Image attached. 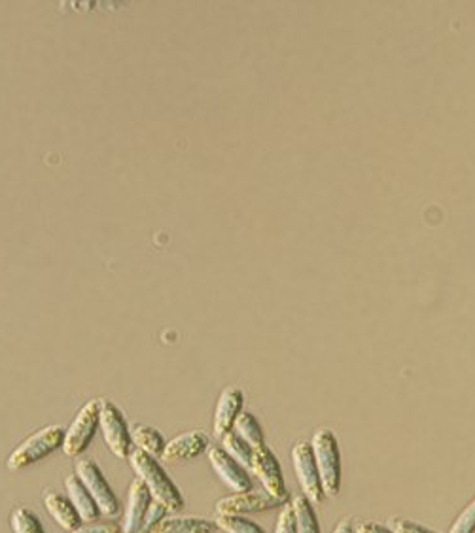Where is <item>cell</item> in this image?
Listing matches in <instances>:
<instances>
[{
  "instance_id": "1",
  "label": "cell",
  "mask_w": 475,
  "mask_h": 533,
  "mask_svg": "<svg viewBox=\"0 0 475 533\" xmlns=\"http://www.w3.org/2000/svg\"><path fill=\"white\" fill-rule=\"evenodd\" d=\"M129 464L133 471L139 475L146 488L150 490L152 499L167 507V511H180L184 507V498L178 490L173 479L167 475V471L161 467L158 460L142 450H133L129 456Z\"/></svg>"
},
{
  "instance_id": "2",
  "label": "cell",
  "mask_w": 475,
  "mask_h": 533,
  "mask_svg": "<svg viewBox=\"0 0 475 533\" xmlns=\"http://www.w3.org/2000/svg\"><path fill=\"white\" fill-rule=\"evenodd\" d=\"M313 454L317 462L318 475L326 498H334L341 490V454L334 431L318 430L313 437Z\"/></svg>"
},
{
  "instance_id": "3",
  "label": "cell",
  "mask_w": 475,
  "mask_h": 533,
  "mask_svg": "<svg viewBox=\"0 0 475 533\" xmlns=\"http://www.w3.org/2000/svg\"><path fill=\"white\" fill-rule=\"evenodd\" d=\"M63 441H65V430L61 426H48L38 431L10 454L8 469L12 473H19L29 465L38 464L40 460L53 454L57 448H63Z\"/></svg>"
},
{
  "instance_id": "4",
  "label": "cell",
  "mask_w": 475,
  "mask_h": 533,
  "mask_svg": "<svg viewBox=\"0 0 475 533\" xmlns=\"http://www.w3.org/2000/svg\"><path fill=\"white\" fill-rule=\"evenodd\" d=\"M99 428L103 430L106 445L112 454L120 460H129L133 452V437L124 414L112 401H101L99 405Z\"/></svg>"
},
{
  "instance_id": "5",
  "label": "cell",
  "mask_w": 475,
  "mask_h": 533,
  "mask_svg": "<svg viewBox=\"0 0 475 533\" xmlns=\"http://www.w3.org/2000/svg\"><path fill=\"white\" fill-rule=\"evenodd\" d=\"M99 405L101 401L97 399L86 403L72 420L71 428L65 431L63 452L69 458H80L91 445L95 433L99 430Z\"/></svg>"
},
{
  "instance_id": "6",
  "label": "cell",
  "mask_w": 475,
  "mask_h": 533,
  "mask_svg": "<svg viewBox=\"0 0 475 533\" xmlns=\"http://www.w3.org/2000/svg\"><path fill=\"white\" fill-rule=\"evenodd\" d=\"M76 477L84 482V486L88 488L89 496L97 503L101 515L114 518L122 511V505L116 498V494L112 492L110 484L106 482L103 477L101 467L91 462V460H82L76 465Z\"/></svg>"
},
{
  "instance_id": "7",
  "label": "cell",
  "mask_w": 475,
  "mask_h": 533,
  "mask_svg": "<svg viewBox=\"0 0 475 533\" xmlns=\"http://www.w3.org/2000/svg\"><path fill=\"white\" fill-rule=\"evenodd\" d=\"M292 464H294V471H296V477L300 481L305 498L309 499L313 505H320L326 499V494L322 490V481L318 475L313 447L309 443H298L292 450Z\"/></svg>"
},
{
  "instance_id": "8",
  "label": "cell",
  "mask_w": 475,
  "mask_h": 533,
  "mask_svg": "<svg viewBox=\"0 0 475 533\" xmlns=\"http://www.w3.org/2000/svg\"><path fill=\"white\" fill-rule=\"evenodd\" d=\"M250 471L256 475V479L262 482L265 492L273 498L281 499L286 503L288 490L282 475L281 464L275 458V454L267 447L254 448Z\"/></svg>"
},
{
  "instance_id": "9",
  "label": "cell",
  "mask_w": 475,
  "mask_h": 533,
  "mask_svg": "<svg viewBox=\"0 0 475 533\" xmlns=\"http://www.w3.org/2000/svg\"><path fill=\"white\" fill-rule=\"evenodd\" d=\"M281 505H286L281 499L269 496L267 492H241L231 498L220 499L216 503V513L218 516H243L250 513H265L271 509H277Z\"/></svg>"
},
{
  "instance_id": "10",
  "label": "cell",
  "mask_w": 475,
  "mask_h": 533,
  "mask_svg": "<svg viewBox=\"0 0 475 533\" xmlns=\"http://www.w3.org/2000/svg\"><path fill=\"white\" fill-rule=\"evenodd\" d=\"M209 460H211L212 469L216 471L220 481L224 482L229 490L237 494L252 490V479L248 475V469H245L239 462H235L224 448H211Z\"/></svg>"
},
{
  "instance_id": "11",
  "label": "cell",
  "mask_w": 475,
  "mask_h": 533,
  "mask_svg": "<svg viewBox=\"0 0 475 533\" xmlns=\"http://www.w3.org/2000/svg\"><path fill=\"white\" fill-rule=\"evenodd\" d=\"M209 448V437L201 431H190L178 435L163 450V462H188L199 458Z\"/></svg>"
},
{
  "instance_id": "12",
  "label": "cell",
  "mask_w": 475,
  "mask_h": 533,
  "mask_svg": "<svg viewBox=\"0 0 475 533\" xmlns=\"http://www.w3.org/2000/svg\"><path fill=\"white\" fill-rule=\"evenodd\" d=\"M241 409H243V392L235 386H229L218 399L214 413V435L218 439L233 431L237 418L241 416Z\"/></svg>"
},
{
  "instance_id": "13",
  "label": "cell",
  "mask_w": 475,
  "mask_h": 533,
  "mask_svg": "<svg viewBox=\"0 0 475 533\" xmlns=\"http://www.w3.org/2000/svg\"><path fill=\"white\" fill-rule=\"evenodd\" d=\"M152 494L141 479H135L129 486V501L125 509L124 533L141 532L142 522L152 505Z\"/></svg>"
},
{
  "instance_id": "14",
  "label": "cell",
  "mask_w": 475,
  "mask_h": 533,
  "mask_svg": "<svg viewBox=\"0 0 475 533\" xmlns=\"http://www.w3.org/2000/svg\"><path fill=\"white\" fill-rule=\"evenodd\" d=\"M44 505H46V509H48V513H50L53 520L67 532L78 530L80 524L84 522L78 515V511L74 509L71 499L65 498L61 494H55V492L48 494L44 498Z\"/></svg>"
},
{
  "instance_id": "15",
  "label": "cell",
  "mask_w": 475,
  "mask_h": 533,
  "mask_svg": "<svg viewBox=\"0 0 475 533\" xmlns=\"http://www.w3.org/2000/svg\"><path fill=\"white\" fill-rule=\"evenodd\" d=\"M65 486H67V494H69V499H71L74 509L78 511V515L84 522L97 520L101 516L97 503L89 496L88 488L84 486V482L80 481L76 475L69 477L65 481Z\"/></svg>"
},
{
  "instance_id": "16",
  "label": "cell",
  "mask_w": 475,
  "mask_h": 533,
  "mask_svg": "<svg viewBox=\"0 0 475 533\" xmlns=\"http://www.w3.org/2000/svg\"><path fill=\"white\" fill-rule=\"evenodd\" d=\"M216 524L199 516L163 518L152 533H214Z\"/></svg>"
},
{
  "instance_id": "17",
  "label": "cell",
  "mask_w": 475,
  "mask_h": 533,
  "mask_svg": "<svg viewBox=\"0 0 475 533\" xmlns=\"http://www.w3.org/2000/svg\"><path fill=\"white\" fill-rule=\"evenodd\" d=\"M131 437H133V443L137 445L139 450L150 454V456H154V458L161 456L163 450L167 447L163 435L158 430L148 428V426H137L133 430V433H131Z\"/></svg>"
},
{
  "instance_id": "18",
  "label": "cell",
  "mask_w": 475,
  "mask_h": 533,
  "mask_svg": "<svg viewBox=\"0 0 475 533\" xmlns=\"http://www.w3.org/2000/svg\"><path fill=\"white\" fill-rule=\"evenodd\" d=\"M233 430L243 441H247L250 447H265L264 431H262V426H260V422L256 420L254 414L241 413V416L235 422V426H233Z\"/></svg>"
},
{
  "instance_id": "19",
  "label": "cell",
  "mask_w": 475,
  "mask_h": 533,
  "mask_svg": "<svg viewBox=\"0 0 475 533\" xmlns=\"http://www.w3.org/2000/svg\"><path fill=\"white\" fill-rule=\"evenodd\" d=\"M294 515H296V532L298 533H320L317 513L315 507L305 496L294 499L292 503Z\"/></svg>"
},
{
  "instance_id": "20",
  "label": "cell",
  "mask_w": 475,
  "mask_h": 533,
  "mask_svg": "<svg viewBox=\"0 0 475 533\" xmlns=\"http://www.w3.org/2000/svg\"><path fill=\"white\" fill-rule=\"evenodd\" d=\"M222 448L235 462H239L245 469H250L254 448L250 447L247 441H243L235 431H229L228 435L222 437Z\"/></svg>"
},
{
  "instance_id": "21",
  "label": "cell",
  "mask_w": 475,
  "mask_h": 533,
  "mask_svg": "<svg viewBox=\"0 0 475 533\" xmlns=\"http://www.w3.org/2000/svg\"><path fill=\"white\" fill-rule=\"evenodd\" d=\"M10 524L14 533H46L40 518L27 507H18L10 516Z\"/></svg>"
},
{
  "instance_id": "22",
  "label": "cell",
  "mask_w": 475,
  "mask_h": 533,
  "mask_svg": "<svg viewBox=\"0 0 475 533\" xmlns=\"http://www.w3.org/2000/svg\"><path fill=\"white\" fill-rule=\"evenodd\" d=\"M214 524L216 528L226 533H265L262 526H258L245 516H218Z\"/></svg>"
},
{
  "instance_id": "23",
  "label": "cell",
  "mask_w": 475,
  "mask_h": 533,
  "mask_svg": "<svg viewBox=\"0 0 475 533\" xmlns=\"http://www.w3.org/2000/svg\"><path fill=\"white\" fill-rule=\"evenodd\" d=\"M167 507H163L161 503H158V501H152V505H150V509H148V515H146V518H144V522H142V528L141 532L139 533H152L156 528H158L159 522L163 520V518H167Z\"/></svg>"
},
{
  "instance_id": "24",
  "label": "cell",
  "mask_w": 475,
  "mask_h": 533,
  "mask_svg": "<svg viewBox=\"0 0 475 533\" xmlns=\"http://www.w3.org/2000/svg\"><path fill=\"white\" fill-rule=\"evenodd\" d=\"M475 532V499L460 513L449 533H474Z\"/></svg>"
},
{
  "instance_id": "25",
  "label": "cell",
  "mask_w": 475,
  "mask_h": 533,
  "mask_svg": "<svg viewBox=\"0 0 475 533\" xmlns=\"http://www.w3.org/2000/svg\"><path fill=\"white\" fill-rule=\"evenodd\" d=\"M275 533H298L296 532V515H294L292 505H284L279 520H277Z\"/></svg>"
},
{
  "instance_id": "26",
  "label": "cell",
  "mask_w": 475,
  "mask_h": 533,
  "mask_svg": "<svg viewBox=\"0 0 475 533\" xmlns=\"http://www.w3.org/2000/svg\"><path fill=\"white\" fill-rule=\"evenodd\" d=\"M390 530L394 533H436L424 528L421 524H417V522H413V520H405V518H394L390 522Z\"/></svg>"
},
{
  "instance_id": "27",
  "label": "cell",
  "mask_w": 475,
  "mask_h": 533,
  "mask_svg": "<svg viewBox=\"0 0 475 533\" xmlns=\"http://www.w3.org/2000/svg\"><path fill=\"white\" fill-rule=\"evenodd\" d=\"M69 533H120L116 524H95V526H80L78 530Z\"/></svg>"
},
{
  "instance_id": "28",
  "label": "cell",
  "mask_w": 475,
  "mask_h": 533,
  "mask_svg": "<svg viewBox=\"0 0 475 533\" xmlns=\"http://www.w3.org/2000/svg\"><path fill=\"white\" fill-rule=\"evenodd\" d=\"M354 533H394L387 526L383 524H377V522H362L358 524V528L354 530Z\"/></svg>"
},
{
  "instance_id": "29",
  "label": "cell",
  "mask_w": 475,
  "mask_h": 533,
  "mask_svg": "<svg viewBox=\"0 0 475 533\" xmlns=\"http://www.w3.org/2000/svg\"><path fill=\"white\" fill-rule=\"evenodd\" d=\"M334 533H354L351 522H349V520H341V522L335 526Z\"/></svg>"
},
{
  "instance_id": "30",
  "label": "cell",
  "mask_w": 475,
  "mask_h": 533,
  "mask_svg": "<svg viewBox=\"0 0 475 533\" xmlns=\"http://www.w3.org/2000/svg\"><path fill=\"white\" fill-rule=\"evenodd\" d=\"M475 533V532H474Z\"/></svg>"
}]
</instances>
